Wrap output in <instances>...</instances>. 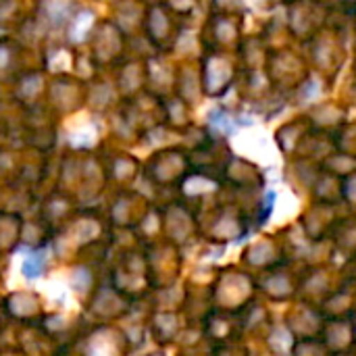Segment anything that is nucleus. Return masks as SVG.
<instances>
[]
</instances>
